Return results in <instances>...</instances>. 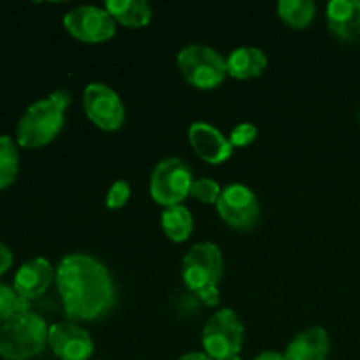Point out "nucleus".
Returning a JSON list of instances; mask_svg holds the SVG:
<instances>
[{
  "label": "nucleus",
  "instance_id": "nucleus-1",
  "mask_svg": "<svg viewBox=\"0 0 360 360\" xmlns=\"http://www.w3.org/2000/svg\"><path fill=\"white\" fill-rule=\"evenodd\" d=\"M56 287L70 322L97 320L112 309L116 288L108 267L86 253L63 257L56 267Z\"/></svg>",
  "mask_w": 360,
  "mask_h": 360
},
{
  "label": "nucleus",
  "instance_id": "nucleus-2",
  "mask_svg": "<svg viewBox=\"0 0 360 360\" xmlns=\"http://www.w3.org/2000/svg\"><path fill=\"white\" fill-rule=\"evenodd\" d=\"M69 104V91L56 90L46 98L28 105L18 122L16 143L27 150H35L51 143L63 129Z\"/></svg>",
  "mask_w": 360,
  "mask_h": 360
},
{
  "label": "nucleus",
  "instance_id": "nucleus-3",
  "mask_svg": "<svg viewBox=\"0 0 360 360\" xmlns=\"http://www.w3.org/2000/svg\"><path fill=\"white\" fill-rule=\"evenodd\" d=\"M48 326L35 313L14 316L0 327V357L28 360L37 357L48 345Z\"/></svg>",
  "mask_w": 360,
  "mask_h": 360
},
{
  "label": "nucleus",
  "instance_id": "nucleus-4",
  "mask_svg": "<svg viewBox=\"0 0 360 360\" xmlns=\"http://www.w3.org/2000/svg\"><path fill=\"white\" fill-rule=\"evenodd\" d=\"M178 69L192 86L213 90L227 76V62L217 49L202 44H188L178 53Z\"/></svg>",
  "mask_w": 360,
  "mask_h": 360
},
{
  "label": "nucleus",
  "instance_id": "nucleus-5",
  "mask_svg": "<svg viewBox=\"0 0 360 360\" xmlns=\"http://www.w3.org/2000/svg\"><path fill=\"white\" fill-rule=\"evenodd\" d=\"M245 327L231 308L218 309L210 316L202 330L204 352L214 360H227L241 352Z\"/></svg>",
  "mask_w": 360,
  "mask_h": 360
},
{
  "label": "nucleus",
  "instance_id": "nucleus-6",
  "mask_svg": "<svg viewBox=\"0 0 360 360\" xmlns=\"http://www.w3.org/2000/svg\"><path fill=\"white\" fill-rule=\"evenodd\" d=\"M192 183V169L186 162L178 157L164 158L151 172L150 195L164 207L178 206L190 195Z\"/></svg>",
  "mask_w": 360,
  "mask_h": 360
},
{
  "label": "nucleus",
  "instance_id": "nucleus-7",
  "mask_svg": "<svg viewBox=\"0 0 360 360\" xmlns=\"http://www.w3.org/2000/svg\"><path fill=\"white\" fill-rule=\"evenodd\" d=\"M224 274V257L214 243H197L186 252L181 264V276L186 287L193 292L218 287Z\"/></svg>",
  "mask_w": 360,
  "mask_h": 360
},
{
  "label": "nucleus",
  "instance_id": "nucleus-8",
  "mask_svg": "<svg viewBox=\"0 0 360 360\" xmlns=\"http://www.w3.org/2000/svg\"><path fill=\"white\" fill-rule=\"evenodd\" d=\"M217 211L221 220L236 231H252L260 218L255 192L243 183H231L221 190Z\"/></svg>",
  "mask_w": 360,
  "mask_h": 360
},
{
  "label": "nucleus",
  "instance_id": "nucleus-9",
  "mask_svg": "<svg viewBox=\"0 0 360 360\" xmlns=\"http://www.w3.org/2000/svg\"><path fill=\"white\" fill-rule=\"evenodd\" d=\"M63 27L74 39L90 44L105 42L116 34V21L105 7L79 6L63 16Z\"/></svg>",
  "mask_w": 360,
  "mask_h": 360
},
{
  "label": "nucleus",
  "instance_id": "nucleus-10",
  "mask_svg": "<svg viewBox=\"0 0 360 360\" xmlns=\"http://www.w3.org/2000/svg\"><path fill=\"white\" fill-rule=\"evenodd\" d=\"M83 105L86 116L98 129L115 132L125 122V105L112 88L104 83H90L84 88Z\"/></svg>",
  "mask_w": 360,
  "mask_h": 360
},
{
  "label": "nucleus",
  "instance_id": "nucleus-11",
  "mask_svg": "<svg viewBox=\"0 0 360 360\" xmlns=\"http://www.w3.org/2000/svg\"><path fill=\"white\" fill-rule=\"evenodd\" d=\"M48 343L60 360H88L95 348L90 333L70 320L49 327Z\"/></svg>",
  "mask_w": 360,
  "mask_h": 360
},
{
  "label": "nucleus",
  "instance_id": "nucleus-12",
  "mask_svg": "<svg viewBox=\"0 0 360 360\" xmlns=\"http://www.w3.org/2000/svg\"><path fill=\"white\" fill-rule=\"evenodd\" d=\"M188 141L193 151L211 165L227 162L232 155V144L217 127L206 122H195L188 129Z\"/></svg>",
  "mask_w": 360,
  "mask_h": 360
},
{
  "label": "nucleus",
  "instance_id": "nucleus-13",
  "mask_svg": "<svg viewBox=\"0 0 360 360\" xmlns=\"http://www.w3.org/2000/svg\"><path fill=\"white\" fill-rule=\"evenodd\" d=\"M55 271L49 260L42 259V257H35V259L28 260L23 266L18 269L16 276H14L13 288L16 290L18 295L28 299H37L44 294L53 283L55 278Z\"/></svg>",
  "mask_w": 360,
  "mask_h": 360
},
{
  "label": "nucleus",
  "instance_id": "nucleus-14",
  "mask_svg": "<svg viewBox=\"0 0 360 360\" xmlns=\"http://www.w3.org/2000/svg\"><path fill=\"white\" fill-rule=\"evenodd\" d=\"M327 27L343 42L360 37V0H330L327 4Z\"/></svg>",
  "mask_w": 360,
  "mask_h": 360
},
{
  "label": "nucleus",
  "instance_id": "nucleus-15",
  "mask_svg": "<svg viewBox=\"0 0 360 360\" xmlns=\"http://www.w3.org/2000/svg\"><path fill=\"white\" fill-rule=\"evenodd\" d=\"M330 352L329 334L323 327L315 326L299 333L288 343L285 360H327Z\"/></svg>",
  "mask_w": 360,
  "mask_h": 360
},
{
  "label": "nucleus",
  "instance_id": "nucleus-16",
  "mask_svg": "<svg viewBox=\"0 0 360 360\" xmlns=\"http://www.w3.org/2000/svg\"><path fill=\"white\" fill-rule=\"evenodd\" d=\"M225 62H227V74L234 79H255L267 69L266 53L252 46H243L231 51Z\"/></svg>",
  "mask_w": 360,
  "mask_h": 360
},
{
  "label": "nucleus",
  "instance_id": "nucleus-17",
  "mask_svg": "<svg viewBox=\"0 0 360 360\" xmlns=\"http://www.w3.org/2000/svg\"><path fill=\"white\" fill-rule=\"evenodd\" d=\"M104 7L115 21L130 28L146 27L153 16L151 6L146 0H108Z\"/></svg>",
  "mask_w": 360,
  "mask_h": 360
},
{
  "label": "nucleus",
  "instance_id": "nucleus-18",
  "mask_svg": "<svg viewBox=\"0 0 360 360\" xmlns=\"http://www.w3.org/2000/svg\"><path fill=\"white\" fill-rule=\"evenodd\" d=\"M162 229L165 236L174 243H183L192 236L193 232V217L183 204L165 207L160 217Z\"/></svg>",
  "mask_w": 360,
  "mask_h": 360
},
{
  "label": "nucleus",
  "instance_id": "nucleus-19",
  "mask_svg": "<svg viewBox=\"0 0 360 360\" xmlns=\"http://www.w3.org/2000/svg\"><path fill=\"white\" fill-rule=\"evenodd\" d=\"M316 14V6L313 0H281L278 2V16L285 25L295 30H302L311 25Z\"/></svg>",
  "mask_w": 360,
  "mask_h": 360
},
{
  "label": "nucleus",
  "instance_id": "nucleus-20",
  "mask_svg": "<svg viewBox=\"0 0 360 360\" xmlns=\"http://www.w3.org/2000/svg\"><path fill=\"white\" fill-rule=\"evenodd\" d=\"M20 171L18 143L9 136H0V190H6L16 181Z\"/></svg>",
  "mask_w": 360,
  "mask_h": 360
},
{
  "label": "nucleus",
  "instance_id": "nucleus-21",
  "mask_svg": "<svg viewBox=\"0 0 360 360\" xmlns=\"http://www.w3.org/2000/svg\"><path fill=\"white\" fill-rule=\"evenodd\" d=\"M30 301L16 294V290L0 283V322L6 323L14 316L30 313Z\"/></svg>",
  "mask_w": 360,
  "mask_h": 360
},
{
  "label": "nucleus",
  "instance_id": "nucleus-22",
  "mask_svg": "<svg viewBox=\"0 0 360 360\" xmlns=\"http://www.w3.org/2000/svg\"><path fill=\"white\" fill-rule=\"evenodd\" d=\"M221 186L218 185L214 179L211 178H199L193 179L192 188H190V195L195 197L197 200L204 204H217L221 195Z\"/></svg>",
  "mask_w": 360,
  "mask_h": 360
},
{
  "label": "nucleus",
  "instance_id": "nucleus-23",
  "mask_svg": "<svg viewBox=\"0 0 360 360\" xmlns=\"http://www.w3.org/2000/svg\"><path fill=\"white\" fill-rule=\"evenodd\" d=\"M130 185L125 179H118V181L112 183L111 188L108 190V195H105V206L109 210H120V207L125 206L130 199Z\"/></svg>",
  "mask_w": 360,
  "mask_h": 360
},
{
  "label": "nucleus",
  "instance_id": "nucleus-24",
  "mask_svg": "<svg viewBox=\"0 0 360 360\" xmlns=\"http://www.w3.org/2000/svg\"><path fill=\"white\" fill-rule=\"evenodd\" d=\"M257 136H259L257 127L253 125V123L243 122L232 129L231 136H229V141H231L232 148H245V146H250V144L257 139Z\"/></svg>",
  "mask_w": 360,
  "mask_h": 360
},
{
  "label": "nucleus",
  "instance_id": "nucleus-25",
  "mask_svg": "<svg viewBox=\"0 0 360 360\" xmlns=\"http://www.w3.org/2000/svg\"><path fill=\"white\" fill-rule=\"evenodd\" d=\"M13 262H14L13 250H11L7 245H4V243H0V276L6 274L7 271L13 267Z\"/></svg>",
  "mask_w": 360,
  "mask_h": 360
},
{
  "label": "nucleus",
  "instance_id": "nucleus-26",
  "mask_svg": "<svg viewBox=\"0 0 360 360\" xmlns=\"http://www.w3.org/2000/svg\"><path fill=\"white\" fill-rule=\"evenodd\" d=\"M197 297H199L204 304L210 306V308H217V306L220 304V292H218V287L206 288V290L199 292Z\"/></svg>",
  "mask_w": 360,
  "mask_h": 360
},
{
  "label": "nucleus",
  "instance_id": "nucleus-27",
  "mask_svg": "<svg viewBox=\"0 0 360 360\" xmlns=\"http://www.w3.org/2000/svg\"><path fill=\"white\" fill-rule=\"evenodd\" d=\"M178 360H214V359H211L206 352H190V354L181 355Z\"/></svg>",
  "mask_w": 360,
  "mask_h": 360
},
{
  "label": "nucleus",
  "instance_id": "nucleus-28",
  "mask_svg": "<svg viewBox=\"0 0 360 360\" xmlns=\"http://www.w3.org/2000/svg\"><path fill=\"white\" fill-rule=\"evenodd\" d=\"M253 360H285V357L278 352H264V354L257 355Z\"/></svg>",
  "mask_w": 360,
  "mask_h": 360
},
{
  "label": "nucleus",
  "instance_id": "nucleus-29",
  "mask_svg": "<svg viewBox=\"0 0 360 360\" xmlns=\"http://www.w3.org/2000/svg\"><path fill=\"white\" fill-rule=\"evenodd\" d=\"M227 360H243V359L239 357V355H236V357H231V359H227Z\"/></svg>",
  "mask_w": 360,
  "mask_h": 360
}]
</instances>
